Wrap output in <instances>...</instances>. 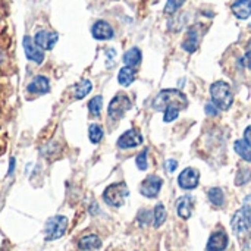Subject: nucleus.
I'll return each mask as SVG.
<instances>
[{
	"instance_id": "1",
	"label": "nucleus",
	"mask_w": 251,
	"mask_h": 251,
	"mask_svg": "<svg viewBox=\"0 0 251 251\" xmlns=\"http://www.w3.org/2000/svg\"><path fill=\"white\" fill-rule=\"evenodd\" d=\"M187 106H188V100H187L185 94L182 91L174 90V88L162 90L153 100V109L159 110V112H163L168 107H176L179 110H184Z\"/></svg>"
},
{
	"instance_id": "2",
	"label": "nucleus",
	"mask_w": 251,
	"mask_h": 251,
	"mask_svg": "<svg viewBox=\"0 0 251 251\" xmlns=\"http://www.w3.org/2000/svg\"><path fill=\"white\" fill-rule=\"evenodd\" d=\"M212 103L222 110H228L234 103V93L225 81H218L210 87Z\"/></svg>"
},
{
	"instance_id": "3",
	"label": "nucleus",
	"mask_w": 251,
	"mask_h": 251,
	"mask_svg": "<svg viewBox=\"0 0 251 251\" xmlns=\"http://www.w3.org/2000/svg\"><path fill=\"white\" fill-rule=\"evenodd\" d=\"M128 196H129V190H128L126 184L125 182H115V184H110L104 190L103 200L107 206L118 209V207L125 204Z\"/></svg>"
},
{
	"instance_id": "4",
	"label": "nucleus",
	"mask_w": 251,
	"mask_h": 251,
	"mask_svg": "<svg viewBox=\"0 0 251 251\" xmlns=\"http://www.w3.org/2000/svg\"><path fill=\"white\" fill-rule=\"evenodd\" d=\"M231 226L234 234L237 235V238L240 241L250 238L251 237V215H249L246 210L240 209L238 212H235V215L232 216L231 221Z\"/></svg>"
},
{
	"instance_id": "5",
	"label": "nucleus",
	"mask_w": 251,
	"mask_h": 251,
	"mask_svg": "<svg viewBox=\"0 0 251 251\" xmlns=\"http://www.w3.org/2000/svg\"><path fill=\"white\" fill-rule=\"evenodd\" d=\"M68 229V219L65 216H53L46 222V228H44V237L46 241H54L59 240L65 235Z\"/></svg>"
},
{
	"instance_id": "6",
	"label": "nucleus",
	"mask_w": 251,
	"mask_h": 251,
	"mask_svg": "<svg viewBox=\"0 0 251 251\" xmlns=\"http://www.w3.org/2000/svg\"><path fill=\"white\" fill-rule=\"evenodd\" d=\"M131 106H132V103H131L129 97H128L126 94H124V93H119V94H116V96L112 99V101L109 103L107 115H109L110 119L118 121V119H121V118L131 109Z\"/></svg>"
},
{
	"instance_id": "7",
	"label": "nucleus",
	"mask_w": 251,
	"mask_h": 251,
	"mask_svg": "<svg viewBox=\"0 0 251 251\" xmlns=\"http://www.w3.org/2000/svg\"><path fill=\"white\" fill-rule=\"evenodd\" d=\"M162 184H163V181H162L159 176L150 175V176H147V178L141 182V185H140V193H141L144 197H147V199H154V197H157V194L160 193Z\"/></svg>"
},
{
	"instance_id": "8",
	"label": "nucleus",
	"mask_w": 251,
	"mask_h": 251,
	"mask_svg": "<svg viewBox=\"0 0 251 251\" xmlns=\"http://www.w3.org/2000/svg\"><path fill=\"white\" fill-rule=\"evenodd\" d=\"M116 144L122 150L134 149V147H138L140 144H143V135L140 134L138 129H128L118 138Z\"/></svg>"
},
{
	"instance_id": "9",
	"label": "nucleus",
	"mask_w": 251,
	"mask_h": 251,
	"mask_svg": "<svg viewBox=\"0 0 251 251\" xmlns=\"http://www.w3.org/2000/svg\"><path fill=\"white\" fill-rule=\"evenodd\" d=\"M199 181H200V174L194 168L184 169L178 176V185L182 190H194L199 185Z\"/></svg>"
},
{
	"instance_id": "10",
	"label": "nucleus",
	"mask_w": 251,
	"mask_h": 251,
	"mask_svg": "<svg viewBox=\"0 0 251 251\" xmlns=\"http://www.w3.org/2000/svg\"><path fill=\"white\" fill-rule=\"evenodd\" d=\"M34 43L41 49V50H51L54 47V44L59 40V34L54 31H46L41 29L35 34V37L32 38Z\"/></svg>"
},
{
	"instance_id": "11",
	"label": "nucleus",
	"mask_w": 251,
	"mask_h": 251,
	"mask_svg": "<svg viewBox=\"0 0 251 251\" xmlns=\"http://www.w3.org/2000/svg\"><path fill=\"white\" fill-rule=\"evenodd\" d=\"M22 46H24V51H25V56L31 60V62H35V63H43L44 60V53L43 50L34 43V40L28 35L24 37L22 40Z\"/></svg>"
},
{
	"instance_id": "12",
	"label": "nucleus",
	"mask_w": 251,
	"mask_h": 251,
	"mask_svg": "<svg viewBox=\"0 0 251 251\" xmlns=\"http://www.w3.org/2000/svg\"><path fill=\"white\" fill-rule=\"evenodd\" d=\"M229 244V238L226 235L225 231H216L210 235L206 250L207 251H224L228 249Z\"/></svg>"
},
{
	"instance_id": "13",
	"label": "nucleus",
	"mask_w": 251,
	"mask_h": 251,
	"mask_svg": "<svg viewBox=\"0 0 251 251\" xmlns=\"http://www.w3.org/2000/svg\"><path fill=\"white\" fill-rule=\"evenodd\" d=\"M91 34L96 40H110V38H113L115 31L109 22L97 21V22H94V25L91 28Z\"/></svg>"
},
{
	"instance_id": "14",
	"label": "nucleus",
	"mask_w": 251,
	"mask_h": 251,
	"mask_svg": "<svg viewBox=\"0 0 251 251\" xmlns=\"http://www.w3.org/2000/svg\"><path fill=\"white\" fill-rule=\"evenodd\" d=\"M26 90L31 94H46L50 90V82H49V79L46 76L38 75V76L31 79V82L28 84Z\"/></svg>"
},
{
	"instance_id": "15",
	"label": "nucleus",
	"mask_w": 251,
	"mask_h": 251,
	"mask_svg": "<svg viewBox=\"0 0 251 251\" xmlns=\"http://www.w3.org/2000/svg\"><path fill=\"white\" fill-rule=\"evenodd\" d=\"M193 209H194V199L191 196H184L176 203L178 216L182 219H190L193 215Z\"/></svg>"
},
{
	"instance_id": "16",
	"label": "nucleus",
	"mask_w": 251,
	"mask_h": 251,
	"mask_svg": "<svg viewBox=\"0 0 251 251\" xmlns=\"http://www.w3.org/2000/svg\"><path fill=\"white\" fill-rule=\"evenodd\" d=\"M232 13L238 19H247L251 16V0H235L231 6Z\"/></svg>"
},
{
	"instance_id": "17",
	"label": "nucleus",
	"mask_w": 251,
	"mask_h": 251,
	"mask_svg": "<svg viewBox=\"0 0 251 251\" xmlns=\"http://www.w3.org/2000/svg\"><path fill=\"white\" fill-rule=\"evenodd\" d=\"M78 247L81 251H94L99 250L101 247V240L94 235V234H90V235H85L82 237L79 241H78Z\"/></svg>"
},
{
	"instance_id": "18",
	"label": "nucleus",
	"mask_w": 251,
	"mask_h": 251,
	"mask_svg": "<svg viewBox=\"0 0 251 251\" xmlns=\"http://www.w3.org/2000/svg\"><path fill=\"white\" fill-rule=\"evenodd\" d=\"M199 31L197 28H190L187 35H185V40L182 41V49L188 53H193L197 50L199 47Z\"/></svg>"
},
{
	"instance_id": "19",
	"label": "nucleus",
	"mask_w": 251,
	"mask_h": 251,
	"mask_svg": "<svg viewBox=\"0 0 251 251\" xmlns=\"http://www.w3.org/2000/svg\"><path fill=\"white\" fill-rule=\"evenodd\" d=\"M134 79H135V71H134V68H131V66L121 68V71L118 74V81H119L121 85L128 87V85H131L134 82Z\"/></svg>"
},
{
	"instance_id": "20",
	"label": "nucleus",
	"mask_w": 251,
	"mask_h": 251,
	"mask_svg": "<svg viewBox=\"0 0 251 251\" xmlns=\"http://www.w3.org/2000/svg\"><path fill=\"white\" fill-rule=\"evenodd\" d=\"M140 62H141V50L137 49V47L129 49V50L124 54V63H125V66L134 68V66L140 65Z\"/></svg>"
},
{
	"instance_id": "21",
	"label": "nucleus",
	"mask_w": 251,
	"mask_h": 251,
	"mask_svg": "<svg viewBox=\"0 0 251 251\" xmlns=\"http://www.w3.org/2000/svg\"><path fill=\"white\" fill-rule=\"evenodd\" d=\"M207 197L210 200V203L216 207H222L224 203H225V194L221 188L215 187V188H210L209 193H207Z\"/></svg>"
},
{
	"instance_id": "22",
	"label": "nucleus",
	"mask_w": 251,
	"mask_h": 251,
	"mask_svg": "<svg viewBox=\"0 0 251 251\" xmlns=\"http://www.w3.org/2000/svg\"><path fill=\"white\" fill-rule=\"evenodd\" d=\"M166 221V209L162 203L156 204L154 210H153V224H154V228H159L165 224Z\"/></svg>"
},
{
	"instance_id": "23",
	"label": "nucleus",
	"mask_w": 251,
	"mask_h": 251,
	"mask_svg": "<svg viewBox=\"0 0 251 251\" xmlns=\"http://www.w3.org/2000/svg\"><path fill=\"white\" fill-rule=\"evenodd\" d=\"M234 149H235V151L241 156V159H244L246 162H251V147L244 141V140L235 141Z\"/></svg>"
},
{
	"instance_id": "24",
	"label": "nucleus",
	"mask_w": 251,
	"mask_h": 251,
	"mask_svg": "<svg viewBox=\"0 0 251 251\" xmlns=\"http://www.w3.org/2000/svg\"><path fill=\"white\" fill-rule=\"evenodd\" d=\"M101 109H103V97L101 96H96L88 101V112L91 116H94V118L100 116Z\"/></svg>"
},
{
	"instance_id": "25",
	"label": "nucleus",
	"mask_w": 251,
	"mask_h": 251,
	"mask_svg": "<svg viewBox=\"0 0 251 251\" xmlns=\"http://www.w3.org/2000/svg\"><path fill=\"white\" fill-rule=\"evenodd\" d=\"M93 85L90 79H82L78 85H75V99H84L90 91Z\"/></svg>"
},
{
	"instance_id": "26",
	"label": "nucleus",
	"mask_w": 251,
	"mask_h": 251,
	"mask_svg": "<svg viewBox=\"0 0 251 251\" xmlns=\"http://www.w3.org/2000/svg\"><path fill=\"white\" fill-rule=\"evenodd\" d=\"M88 138H90V141L93 144L100 143L101 138H103V128L100 125H97V124L90 125V128H88Z\"/></svg>"
},
{
	"instance_id": "27",
	"label": "nucleus",
	"mask_w": 251,
	"mask_h": 251,
	"mask_svg": "<svg viewBox=\"0 0 251 251\" xmlns=\"http://www.w3.org/2000/svg\"><path fill=\"white\" fill-rule=\"evenodd\" d=\"M184 3H185V0H168L166 1V6H165V13L166 15L175 13Z\"/></svg>"
},
{
	"instance_id": "28",
	"label": "nucleus",
	"mask_w": 251,
	"mask_h": 251,
	"mask_svg": "<svg viewBox=\"0 0 251 251\" xmlns=\"http://www.w3.org/2000/svg\"><path fill=\"white\" fill-rule=\"evenodd\" d=\"M151 219H153V213H151V212H149V210H146V209H143V210L138 212L137 221H138V224H140L141 226H147V225L151 222Z\"/></svg>"
},
{
	"instance_id": "29",
	"label": "nucleus",
	"mask_w": 251,
	"mask_h": 251,
	"mask_svg": "<svg viewBox=\"0 0 251 251\" xmlns=\"http://www.w3.org/2000/svg\"><path fill=\"white\" fill-rule=\"evenodd\" d=\"M250 179H251L250 169H241V171L238 172V175H237L235 184H237V185H246Z\"/></svg>"
},
{
	"instance_id": "30",
	"label": "nucleus",
	"mask_w": 251,
	"mask_h": 251,
	"mask_svg": "<svg viewBox=\"0 0 251 251\" xmlns=\"http://www.w3.org/2000/svg\"><path fill=\"white\" fill-rule=\"evenodd\" d=\"M165 112V115H163V121L165 122H172V121H175L178 116H179V109H176V107H168L166 110H163Z\"/></svg>"
},
{
	"instance_id": "31",
	"label": "nucleus",
	"mask_w": 251,
	"mask_h": 251,
	"mask_svg": "<svg viewBox=\"0 0 251 251\" xmlns=\"http://www.w3.org/2000/svg\"><path fill=\"white\" fill-rule=\"evenodd\" d=\"M135 163H137V168H138L140 171H146V169H147V150H143V151L137 156Z\"/></svg>"
},
{
	"instance_id": "32",
	"label": "nucleus",
	"mask_w": 251,
	"mask_h": 251,
	"mask_svg": "<svg viewBox=\"0 0 251 251\" xmlns=\"http://www.w3.org/2000/svg\"><path fill=\"white\" fill-rule=\"evenodd\" d=\"M165 168H166V172H168V174H172V172L176 171L178 162H176L175 159H168V160L165 162Z\"/></svg>"
},
{
	"instance_id": "33",
	"label": "nucleus",
	"mask_w": 251,
	"mask_h": 251,
	"mask_svg": "<svg viewBox=\"0 0 251 251\" xmlns=\"http://www.w3.org/2000/svg\"><path fill=\"white\" fill-rule=\"evenodd\" d=\"M243 65L246 66V68H249L251 69V41L250 44H249V47H247V51H246V56L243 57Z\"/></svg>"
},
{
	"instance_id": "34",
	"label": "nucleus",
	"mask_w": 251,
	"mask_h": 251,
	"mask_svg": "<svg viewBox=\"0 0 251 251\" xmlns=\"http://www.w3.org/2000/svg\"><path fill=\"white\" fill-rule=\"evenodd\" d=\"M206 113L210 115V116H216L218 115V107L213 103H207L206 104Z\"/></svg>"
},
{
	"instance_id": "35",
	"label": "nucleus",
	"mask_w": 251,
	"mask_h": 251,
	"mask_svg": "<svg viewBox=\"0 0 251 251\" xmlns=\"http://www.w3.org/2000/svg\"><path fill=\"white\" fill-rule=\"evenodd\" d=\"M241 209H243V210H246L249 215H251V194L244 199V201H243V207H241Z\"/></svg>"
},
{
	"instance_id": "36",
	"label": "nucleus",
	"mask_w": 251,
	"mask_h": 251,
	"mask_svg": "<svg viewBox=\"0 0 251 251\" xmlns=\"http://www.w3.org/2000/svg\"><path fill=\"white\" fill-rule=\"evenodd\" d=\"M240 243H241V250L251 251V237L250 238H246V240H243V241H240Z\"/></svg>"
},
{
	"instance_id": "37",
	"label": "nucleus",
	"mask_w": 251,
	"mask_h": 251,
	"mask_svg": "<svg viewBox=\"0 0 251 251\" xmlns=\"http://www.w3.org/2000/svg\"><path fill=\"white\" fill-rule=\"evenodd\" d=\"M244 141L251 147V126L246 128V131H244Z\"/></svg>"
}]
</instances>
